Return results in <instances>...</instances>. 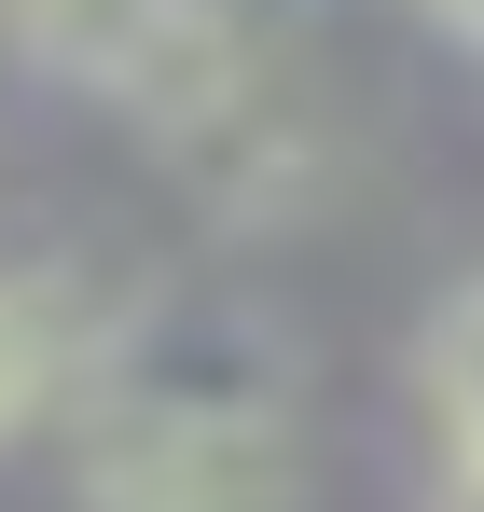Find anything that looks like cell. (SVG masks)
Returning a JSON list of instances; mask_svg holds the SVG:
<instances>
[{"label": "cell", "instance_id": "obj_1", "mask_svg": "<svg viewBox=\"0 0 484 512\" xmlns=\"http://www.w3.org/2000/svg\"><path fill=\"white\" fill-rule=\"evenodd\" d=\"M305 360L291 333L249 305V291H153V305H111L97 374H83L70 416H180V429H291Z\"/></svg>", "mask_w": 484, "mask_h": 512}, {"label": "cell", "instance_id": "obj_2", "mask_svg": "<svg viewBox=\"0 0 484 512\" xmlns=\"http://www.w3.org/2000/svg\"><path fill=\"white\" fill-rule=\"evenodd\" d=\"M83 512H291V429H180V416H70Z\"/></svg>", "mask_w": 484, "mask_h": 512}, {"label": "cell", "instance_id": "obj_3", "mask_svg": "<svg viewBox=\"0 0 484 512\" xmlns=\"http://www.w3.org/2000/svg\"><path fill=\"white\" fill-rule=\"evenodd\" d=\"M0 28L42 56V70H70V84H97V97H139L222 28V0H0Z\"/></svg>", "mask_w": 484, "mask_h": 512}, {"label": "cell", "instance_id": "obj_4", "mask_svg": "<svg viewBox=\"0 0 484 512\" xmlns=\"http://www.w3.org/2000/svg\"><path fill=\"white\" fill-rule=\"evenodd\" d=\"M97 333H111V305H97L83 277H56V263H0V443L83 402Z\"/></svg>", "mask_w": 484, "mask_h": 512}, {"label": "cell", "instance_id": "obj_5", "mask_svg": "<svg viewBox=\"0 0 484 512\" xmlns=\"http://www.w3.org/2000/svg\"><path fill=\"white\" fill-rule=\"evenodd\" d=\"M415 388H429V416H443V471H484V277L429 305V333H415Z\"/></svg>", "mask_w": 484, "mask_h": 512}, {"label": "cell", "instance_id": "obj_6", "mask_svg": "<svg viewBox=\"0 0 484 512\" xmlns=\"http://www.w3.org/2000/svg\"><path fill=\"white\" fill-rule=\"evenodd\" d=\"M429 512H484V471H443V499Z\"/></svg>", "mask_w": 484, "mask_h": 512}, {"label": "cell", "instance_id": "obj_7", "mask_svg": "<svg viewBox=\"0 0 484 512\" xmlns=\"http://www.w3.org/2000/svg\"><path fill=\"white\" fill-rule=\"evenodd\" d=\"M429 14H443V28H471V42H484V0H429Z\"/></svg>", "mask_w": 484, "mask_h": 512}]
</instances>
